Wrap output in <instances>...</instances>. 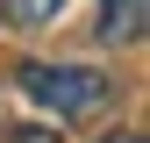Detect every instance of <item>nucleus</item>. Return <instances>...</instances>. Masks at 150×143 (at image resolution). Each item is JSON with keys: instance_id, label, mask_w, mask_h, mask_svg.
<instances>
[{"instance_id": "f257e3e1", "label": "nucleus", "mask_w": 150, "mask_h": 143, "mask_svg": "<svg viewBox=\"0 0 150 143\" xmlns=\"http://www.w3.org/2000/svg\"><path fill=\"white\" fill-rule=\"evenodd\" d=\"M14 79H22V93L36 107H50V115H64V122H79V115H93V107L115 100V79L93 72V64H22Z\"/></svg>"}, {"instance_id": "f03ea898", "label": "nucleus", "mask_w": 150, "mask_h": 143, "mask_svg": "<svg viewBox=\"0 0 150 143\" xmlns=\"http://www.w3.org/2000/svg\"><path fill=\"white\" fill-rule=\"evenodd\" d=\"M150 22V0H100V22H93V36H100L107 50H122V43H136Z\"/></svg>"}, {"instance_id": "7ed1b4c3", "label": "nucleus", "mask_w": 150, "mask_h": 143, "mask_svg": "<svg viewBox=\"0 0 150 143\" xmlns=\"http://www.w3.org/2000/svg\"><path fill=\"white\" fill-rule=\"evenodd\" d=\"M57 14H64V0H0V22L7 29H43Z\"/></svg>"}, {"instance_id": "20e7f679", "label": "nucleus", "mask_w": 150, "mask_h": 143, "mask_svg": "<svg viewBox=\"0 0 150 143\" xmlns=\"http://www.w3.org/2000/svg\"><path fill=\"white\" fill-rule=\"evenodd\" d=\"M7 143H57V129H43V122H22V129H7Z\"/></svg>"}, {"instance_id": "39448f33", "label": "nucleus", "mask_w": 150, "mask_h": 143, "mask_svg": "<svg viewBox=\"0 0 150 143\" xmlns=\"http://www.w3.org/2000/svg\"><path fill=\"white\" fill-rule=\"evenodd\" d=\"M100 143H143V136L136 129H115V136H100Z\"/></svg>"}]
</instances>
